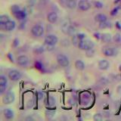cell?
<instances>
[{
	"label": "cell",
	"instance_id": "obj_1",
	"mask_svg": "<svg viewBox=\"0 0 121 121\" xmlns=\"http://www.w3.org/2000/svg\"><path fill=\"white\" fill-rule=\"evenodd\" d=\"M80 50L82 51H86L89 50L90 48H94V43L92 41L89 40V39H81L79 41V43L78 44L77 46Z\"/></svg>",
	"mask_w": 121,
	"mask_h": 121
},
{
	"label": "cell",
	"instance_id": "obj_2",
	"mask_svg": "<svg viewBox=\"0 0 121 121\" xmlns=\"http://www.w3.org/2000/svg\"><path fill=\"white\" fill-rule=\"evenodd\" d=\"M56 60H57V62H58V65L62 67H67L69 66V64H70L69 58H68L66 55H64L63 54H59L57 55Z\"/></svg>",
	"mask_w": 121,
	"mask_h": 121
},
{
	"label": "cell",
	"instance_id": "obj_3",
	"mask_svg": "<svg viewBox=\"0 0 121 121\" xmlns=\"http://www.w3.org/2000/svg\"><path fill=\"white\" fill-rule=\"evenodd\" d=\"M44 43L45 45H48V46H54V45H55L58 43V39L55 35L48 34V35L45 37Z\"/></svg>",
	"mask_w": 121,
	"mask_h": 121
},
{
	"label": "cell",
	"instance_id": "obj_4",
	"mask_svg": "<svg viewBox=\"0 0 121 121\" xmlns=\"http://www.w3.org/2000/svg\"><path fill=\"white\" fill-rule=\"evenodd\" d=\"M8 77L11 81L13 82H17L20 80L22 77V73L17 70H11L9 72L8 74Z\"/></svg>",
	"mask_w": 121,
	"mask_h": 121
},
{
	"label": "cell",
	"instance_id": "obj_5",
	"mask_svg": "<svg viewBox=\"0 0 121 121\" xmlns=\"http://www.w3.org/2000/svg\"><path fill=\"white\" fill-rule=\"evenodd\" d=\"M31 33L33 36L35 37H40L43 35L44 33V28L43 26L39 24L34 25L31 28Z\"/></svg>",
	"mask_w": 121,
	"mask_h": 121
},
{
	"label": "cell",
	"instance_id": "obj_6",
	"mask_svg": "<svg viewBox=\"0 0 121 121\" xmlns=\"http://www.w3.org/2000/svg\"><path fill=\"white\" fill-rule=\"evenodd\" d=\"M15 100V95L12 92H9L4 95L2 98V102L5 104H12Z\"/></svg>",
	"mask_w": 121,
	"mask_h": 121
},
{
	"label": "cell",
	"instance_id": "obj_7",
	"mask_svg": "<svg viewBox=\"0 0 121 121\" xmlns=\"http://www.w3.org/2000/svg\"><path fill=\"white\" fill-rule=\"evenodd\" d=\"M102 52L103 54L106 56V57H113V56H116L118 53V51L116 48H113V47H104L102 49Z\"/></svg>",
	"mask_w": 121,
	"mask_h": 121
},
{
	"label": "cell",
	"instance_id": "obj_8",
	"mask_svg": "<svg viewBox=\"0 0 121 121\" xmlns=\"http://www.w3.org/2000/svg\"><path fill=\"white\" fill-rule=\"evenodd\" d=\"M8 84V79L5 76L1 75L0 76V93L1 95H3L4 92H5Z\"/></svg>",
	"mask_w": 121,
	"mask_h": 121
},
{
	"label": "cell",
	"instance_id": "obj_9",
	"mask_svg": "<svg viewBox=\"0 0 121 121\" xmlns=\"http://www.w3.org/2000/svg\"><path fill=\"white\" fill-rule=\"evenodd\" d=\"M17 64L21 67H26L29 64V58L26 55H20L17 58Z\"/></svg>",
	"mask_w": 121,
	"mask_h": 121
},
{
	"label": "cell",
	"instance_id": "obj_10",
	"mask_svg": "<svg viewBox=\"0 0 121 121\" xmlns=\"http://www.w3.org/2000/svg\"><path fill=\"white\" fill-rule=\"evenodd\" d=\"M77 6L79 8V9L85 11H88L90 9L91 5L87 0H80V1L78 2Z\"/></svg>",
	"mask_w": 121,
	"mask_h": 121
},
{
	"label": "cell",
	"instance_id": "obj_11",
	"mask_svg": "<svg viewBox=\"0 0 121 121\" xmlns=\"http://www.w3.org/2000/svg\"><path fill=\"white\" fill-rule=\"evenodd\" d=\"M98 68L101 70H107L110 67V63L108 60L101 59L98 61Z\"/></svg>",
	"mask_w": 121,
	"mask_h": 121
},
{
	"label": "cell",
	"instance_id": "obj_12",
	"mask_svg": "<svg viewBox=\"0 0 121 121\" xmlns=\"http://www.w3.org/2000/svg\"><path fill=\"white\" fill-rule=\"evenodd\" d=\"M15 26H16V23L14 21H9L4 26H2V27H3V29L6 31H12L15 28Z\"/></svg>",
	"mask_w": 121,
	"mask_h": 121
},
{
	"label": "cell",
	"instance_id": "obj_13",
	"mask_svg": "<svg viewBox=\"0 0 121 121\" xmlns=\"http://www.w3.org/2000/svg\"><path fill=\"white\" fill-rule=\"evenodd\" d=\"M58 14L55 12H51L47 15V21L51 23V24H54L57 21H58Z\"/></svg>",
	"mask_w": 121,
	"mask_h": 121
},
{
	"label": "cell",
	"instance_id": "obj_14",
	"mask_svg": "<svg viewBox=\"0 0 121 121\" xmlns=\"http://www.w3.org/2000/svg\"><path fill=\"white\" fill-rule=\"evenodd\" d=\"M3 114H4V117H5V118L8 119V120L13 119L14 118V111H12V110H11L10 108H6V109L4 110Z\"/></svg>",
	"mask_w": 121,
	"mask_h": 121
},
{
	"label": "cell",
	"instance_id": "obj_15",
	"mask_svg": "<svg viewBox=\"0 0 121 121\" xmlns=\"http://www.w3.org/2000/svg\"><path fill=\"white\" fill-rule=\"evenodd\" d=\"M74 67H75V68L77 70H80V71L83 70L85 69V67H86L85 63L83 62L82 60H80V59H78V60H76L75 63H74Z\"/></svg>",
	"mask_w": 121,
	"mask_h": 121
},
{
	"label": "cell",
	"instance_id": "obj_16",
	"mask_svg": "<svg viewBox=\"0 0 121 121\" xmlns=\"http://www.w3.org/2000/svg\"><path fill=\"white\" fill-rule=\"evenodd\" d=\"M13 14L14 15L15 17H16L17 19H18V20H24L26 16V12L22 9L18 10L17 11H16V12H14Z\"/></svg>",
	"mask_w": 121,
	"mask_h": 121
},
{
	"label": "cell",
	"instance_id": "obj_17",
	"mask_svg": "<svg viewBox=\"0 0 121 121\" xmlns=\"http://www.w3.org/2000/svg\"><path fill=\"white\" fill-rule=\"evenodd\" d=\"M100 39H101V41L103 42V43H110V42H111L113 37L110 33H103L101 35Z\"/></svg>",
	"mask_w": 121,
	"mask_h": 121
},
{
	"label": "cell",
	"instance_id": "obj_18",
	"mask_svg": "<svg viewBox=\"0 0 121 121\" xmlns=\"http://www.w3.org/2000/svg\"><path fill=\"white\" fill-rule=\"evenodd\" d=\"M95 20L98 23H102L107 21V16L104 14H98L95 17Z\"/></svg>",
	"mask_w": 121,
	"mask_h": 121
},
{
	"label": "cell",
	"instance_id": "obj_19",
	"mask_svg": "<svg viewBox=\"0 0 121 121\" xmlns=\"http://www.w3.org/2000/svg\"><path fill=\"white\" fill-rule=\"evenodd\" d=\"M77 5V3L76 0H67L66 6L70 9H74Z\"/></svg>",
	"mask_w": 121,
	"mask_h": 121
},
{
	"label": "cell",
	"instance_id": "obj_20",
	"mask_svg": "<svg viewBox=\"0 0 121 121\" xmlns=\"http://www.w3.org/2000/svg\"><path fill=\"white\" fill-rule=\"evenodd\" d=\"M9 21H10V18L6 14H2L0 16V24H1V26H4Z\"/></svg>",
	"mask_w": 121,
	"mask_h": 121
},
{
	"label": "cell",
	"instance_id": "obj_21",
	"mask_svg": "<svg viewBox=\"0 0 121 121\" xmlns=\"http://www.w3.org/2000/svg\"><path fill=\"white\" fill-rule=\"evenodd\" d=\"M86 56L87 58H92L95 55V50L93 48H90L89 50H86Z\"/></svg>",
	"mask_w": 121,
	"mask_h": 121
},
{
	"label": "cell",
	"instance_id": "obj_22",
	"mask_svg": "<svg viewBox=\"0 0 121 121\" xmlns=\"http://www.w3.org/2000/svg\"><path fill=\"white\" fill-rule=\"evenodd\" d=\"M79 41H80V39H79L78 35H73V37H72V43H73V44L76 45V46H78Z\"/></svg>",
	"mask_w": 121,
	"mask_h": 121
},
{
	"label": "cell",
	"instance_id": "obj_23",
	"mask_svg": "<svg viewBox=\"0 0 121 121\" xmlns=\"http://www.w3.org/2000/svg\"><path fill=\"white\" fill-rule=\"evenodd\" d=\"M113 41L117 43H121V36L119 33H117L114 35V36L113 37Z\"/></svg>",
	"mask_w": 121,
	"mask_h": 121
},
{
	"label": "cell",
	"instance_id": "obj_24",
	"mask_svg": "<svg viewBox=\"0 0 121 121\" xmlns=\"http://www.w3.org/2000/svg\"><path fill=\"white\" fill-rule=\"evenodd\" d=\"M93 120H95V121H101L103 120V117L101 114V113H95V114L94 115L93 117Z\"/></svg>",
	"mask_w": 121,
	"mask_h": 121
},
{
	"label": "cell",
	"instance_id": "obj_25",
	"mask_svg": "<svg viewBox=\"0 0 121 121\" xmlns=\"http://www.w3.org/2000/svg\"><path fill=\"white\" fill-rule=\"evenodd\" d=\"M20 7H19L18 5H13L12 7H11V11H12V13L14 14V12H16V11H17L18 10H20Z\"/></svg>",
	"mask_w": 121,
	"mask_h": 121
},
{
	"label": "cell",
	"instance_id": "obj_26",
	"mask_svg": "<svg viewBox=\"0 0 121 121\" xmlns=\"http://www.w3.org/2000/svg\"><path fill=\"white\" fill-rule=\"evenodd\" d=\"M108 24L105 22H102V23H99V27L101 28V29H104V28H106V27H108Z\"/></svg>",
	"mask_w": 121,
	"mask_h": 121
},
{
	"label": "cell",
	"instance_id": "obj_27",
	"mask_svg": "<svg viewBox=\"0 0 121 121\" xmlns=\"http://www.w3.org/2000/svg\"><path fill=\"white\" fill-rule=\"evenodd\" d=\"M119 70H120V71L121 72V64H120V65L119 66Z\"/></svg>",
	"mask_w": 121,
	"mask_h": 121
}]
</instances>
